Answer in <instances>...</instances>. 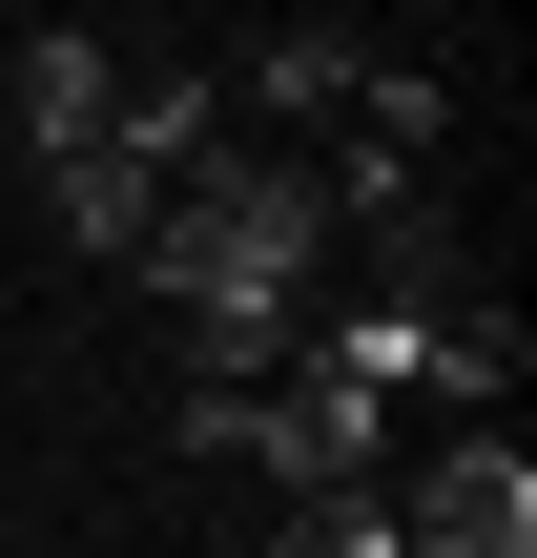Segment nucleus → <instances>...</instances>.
I'll list each match as a JSON object with an SVG mask.
<instances>
[{"instance_id": "4", "label": "nucleus", "mask_w": 537, "mask_h": 558, "mask_svg": "<svg viewBox=\"0 0 537 558\" xmlns=\"http://www.w3.org/2000/svg\"><path fill=\"white\" fill-rule=\"evenodd\" d=\"M41 186H62V228H83V248H145V207H166V145H124V104H103L83 145H41Z\"/></svg>"}, {"instance_id": "5", "label": "nucleus", "mask_w": 537, "mask_h": 558, "mask_svg": "<svg viewBox=\"0 0 537 558\" xmlns=\"http://www.w3.org/2000/svg\"><path fill=\"white\" fill-rule=\"evenodd\" d=\"M331 104H352V41H331V21H269V41H248V124H269V145H310Z\"/></svg>"}, {"instance_id": "6", "label": "nucleus", "mask_w": 537, "mask_h": 558, "mask_svg": "<svg viewBox=\"0 0 537 558\" xmlns=\"http://www.w3.org/2000/svg\"><path fill=\"white\" fill-rule=\"evenodd\" d=\"M103 104H124V62H103L83 21H62V41H21V124H41V145H83Z\"/></svg>"}, {"instance_id": "2", "label": "nucleus", "mask_w": 537, "mask_h": 558, "mask_svg": "<svg viewBox=\"0 0 537 558\" xmlns=\"http://www.w3.org/2000/svg\"><path fill=\"white\" fill-rule=\"evenodd\" d=\"M373 414H393V393H373V373H352V352L310 331V352H290V373L248 393V456H269L290 497H331V476H373Z\"/></svg>"}, {"instance_id": "7", "label": "nucleus", "mask_w": 537, "mask_h": 558, "mask_svg": "<svg viewBox=\"0 0 537 558\" xmlns=\"http://www.w3.org/2000/svg\"><path fill=\"white\" fill-rule=\"evenodd\" d=\"M290 558H393V497H352V476H331V497L290 518Z\"/></svg>"}, {"instance_id": "3", "label": "nucleus", "mask_w": 537, "mask_h": 558, "mask_svg": "<svg viewBox=\"0 0 537 558\" xmlns=\"http://www.w3.org/2000/svg\"><path fill=\"white\" fill-rule=\"evenodd\" d=\"M393 558H537V456L517 435H455V456L393 497Z\"/></svg>"}, {"instance_id": "1", "label": "nucleus", "mask_w": 537, "mask_h": 558, "mask_svg": "<svg viewBox=\"0 0 537 558\" xmlns=\"http://www.w3.org/2000/svg\"><path fill=\"white\" fill-rule=\"evenodd\" d=\"M124 269H166V311H207V290H331V166L207 124V145L166 166V207H145Z\"/></svg>"}]
</instances>
